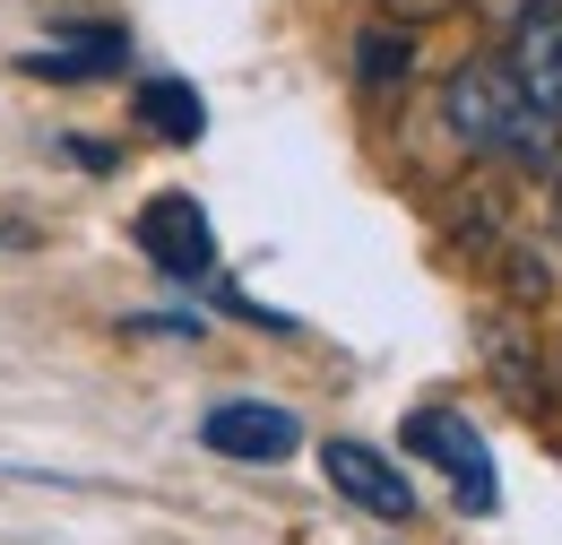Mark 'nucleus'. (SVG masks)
<instances>
[{"label":"nucleus","instance_id":"nucleus-11","mask_svg":"<svg viewBox=\"0 0 562 545\" xmlns=\"http://www.w3.org/2000/svg\"><path fill=\"white\" fill-rule=\"evenodd\" d=\"M554 234H562V174H554Z\"/></svg>","mask_w":562,"mask_h":545},{"label":"nucleus","instance_id":"nucleus-3","mask_svg":"<svg viewBox=\"0 0 562 545\" xmlns=\"http://www.w3.org/2000/svg\"><path fill=\"white\" fill-rule=\"evenodd\" d=\"M398 442H407L416 459H432L441 477L459 485V502H468V511H493V493H502V485H493L485 433H476V424H468L459 408H416V415H407V433H398Z\"/></svg>","mask_w":562,"mask_h":545},{"label":"nucleus","instance_id":"nucleus-7","mask_svg":"<svg viewBox=\"0 0 562 545\" xmlns=\"http://www.w3.org/2000/svg\"><path fill=\"white\" fill-rule=\"evenodd\" d=\"M122 62H131L122 26H78V35H61V53H18L26 78H113Z\"/></svg>","mask_w":562,"mask_h":545},{"label":"nucleus","instance_id":"nucleus-1","mask_svg":"<svg viewBox=\"0 0 562 545\" xmlns=\"http://www.w3.org/2000/svg\"><path fill=\"white\" fill-rule=\"evenodd\" d=\"M441 113H450V138H459V147L502 156V165H519V174H554V122L528 113V96H519V78H510L502 53H468V62L450 69Z\"/></svg>","mask_w":562,"mask_h":545},{"label":"nucleus","instance_id":"nucleus-4","mask_svg":"<svg viewBox=\"0 0 562 545\" xmlns=\"http://www.w3.org/2000/svg\"><path fill=\"white\" fill-rule=\"evenodd\" d=\"M200 442L234 468H278L303 451V424H294V408H269V399H216L200 415Z\"/></svg>","mask_w":562,"mask_h":545},{"label":"nucleus","instance_id":"nucleus-2","mask_svg":"<svg viewBox=\"0 0 562 545\" xmlns=\"http://www.w3.org/2000/svg\"><path fill=\"white\" fill-rule=\"evenodd\" d=\"M139 252H147V269H165L173 286H200V277H216V225H209V208L191 200V191H156V200L139 208Z\"/></svg>","mask_w":562,"mask_h":545},{"label":"nucleus","instance_id":"nucleus-10","mask_svg":"<svg viewBox=\"0 0 562 545\" xmlns=\"http://www.w3.org/2000/svg\"><path fill=\"white\" fill-rule=\"evenodd\" d=\"M381 9H390V18H398V26H424V18H450V9H459V0H381Z\"/></svg>","mask_w":562,"mask_h":545},{"label":"nucleus","instance_id":"nucleus-9","mask_svg":"<svg viewBox=\"0 0 562 545\" xmlns=\"http://www.w3.org/2000/svg\"><path fill=\"white\" fill-rule=\"evenodd\" d=\"M407 62H416V44H407V26H372V35H363V53H355V69H363V87H390V78H407Z\"/></svg>","mask_w":562,"mask_h":545},{"label":"nucleus","instance_id":"nucleus-6","mask_svg":"<svg viewBox=\"0 0 562 545\" xmlns=\"http://www.w3.org/2000/svg\"><path fill=\"white\" fill-rule=\"evenodd\" d=\"M502 62H510V78H519L528 113L562 131V9H537V18H519V35H510V53H502Z\"/></svg>","mask_w":562,"mask_h":545},{"label":"nucleus","instance_id":"nucleus-5","mask_svg":"<svg viewBox=\"0 0 562 545\" xmlns=\"http://www.w3.org/2000/svg\"><path fill=\"white\" fill-rule=\"evenodd\" d=\"M321 468H329V485L347 493L355 511H372V520H390V529H407V520H416V485H407V468H398V459H381L372 442H329V451H321Z\"/></svg>","mask_w":562,"mask_h":545},{"label":"nucleus","instance_id":"nucleus-8","mask_svg":"<svg viewBox=\"0 0 562 545\" xmlns=\"http://www.w3.org/2000/svg\"><path fill=\"white\" fill-rule=\"evenodd\" d=\"M139 122L156 138H173V147H200V138H209V104H200L191 78H147L139 87Z\"/></svg>","mask_w":562,"mask_h":545}]
</instances>
